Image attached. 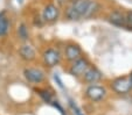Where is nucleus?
Instances as JSON below:
<instances>
[{"label": "nucleus", "mask_w": 132, "mask_h": 115, "mask_svg": "<svg viewBox=\"0 0 132 115\" xmlns=\"http://www.w3.org/2000/svg\"><path fill=\"white\" fill-rule=\"evenodd\" d=\"M84 95L91 102H101L106 98L108 90L102 85L92 84V85H88V87L85 88Z\"/></svg>", "instance_id": "obj_3"}, {"label": "nucleus", "mask_w": 132, "mask_h": 115, "mask_svg": "<svg viewBox=\"0 0 132 115\" xmlns=\"http://www.w3.org/2000/svg\"><path fill=\"white\" fill-rule=\"evenodd\" d=\"M23 77L28 83L33 84V85L43 83L46 79L45 71L39 68H33V66H27L23 69Z\"/></svg>", "instance_id": "obj_6"}, {"label": "nucleus", "mask_w": 132, "mask_h": 115, "mask_svg": "<svg viewBox=\"0 0 132 115\" xmlns=\"http://www.w3.org/2000/svg\"><path fill=\"white\" fill-rule=\"evenodd\" d=\"M101 9L97 0H72L65 9V18L70 21L81 19H90L95 16Z\"/></svg>", "instance_id": "obj_1"}, {"label": "nucleus", "mask_w": 132, "mask_h": 115, "mask_svg": "<svg viewBox=\"0 0 132 115\" xmlns=\"http://www.w3.org/2000/svg\"><path fill=\"white\" fill-rule=\"evenodd\" d=\"M61 59H62V54L57 48L49 47L46 48L42 53V62L47 68L52 69L55 68L56 65L60 64Z\"/></svg>", "instance_id": "obj_4"}, {"label": "nucleus", "mask_w": 132, "mask_h": 115, "mask_svg": "<svg viewBox=\"0 0 132 115\" xmlns=\"http://www.w3.org/2000/svg\"><path fill=\"white\" fill-rule=\"evenodd\" d=\"M125 18H126L127 29H132V11H126L125 12Z\"/></svg>", "instance_id": "obj_15"}, {"label": "nucleus", "mask_w": 132, "mask_h": 115, "mask_svg": "<svg viewBox=\"0 0 132 115\" xmlns=\"http://www.w3.org/2000/svg\"><path fill=\"white\" fill-rule=\"evenodd\" d=\"M129 78H130V80H131V84H132V71H131V73L129 75Z\"/></svg>", "instance_id": "obj_16"}, {"label": "nucleus", "mask_w": 132, "mask_h": 115, "mask_svg": "<svg viewBox=\"0 0 132 115\" xmlns=\"http://www.w3.org/2000/svg\"><path fill=\"white\" fill-rule=\"evenodd\" d=\"M22 1H23V0H18V3H19V4H21Z\"/></svg>", "instance_id": "obj_17"}, {"label": "nucleus", "mask_w": 132, "mask_h": 115, "mask_svg": "<svg viewBox=\"0 0 132 115\" xmlns=\"http://www.w3.org/2000/svg\"><path fill=\"white\" fill-rule=\"evenodd\" d=\"M108 21L111 25L116 26L118 28H126L127 29L125 12H123L120 9H115V11H112V12H110V14L108 15Z\"/></svg>", "instance_id": "obj_10"}, {"label": "nucleus", "mask_w": 132, "mask_h": 115, "mask_svg": "<svg viewBox=\"0 0 132 115\" xmlns=\"http://www.w3.org/2000/svg\"><path fill=\"white\" fill-rule=\"evenodd\" d=\"M60 18V8L55 4H48L42 9V20L43 22L52 23Z\"/></svg>", "instance_id": "obj_9"}, {"label": "nucleus", "mask_w": 132, "mask_h": 115, "mask_svg": "<svg viewBox=\"0 0 132 115\" xmlns=\"http://www.w3.org/2000/svg\"><path fill=\"white\" fill-rule=\"evenodd\" d=\"M16 34H18V37L19 40L22 41L23 43L27 42L29 40V30H28V27L25 22H21L20 25L18 26V29H16Z\"/></svg>", "instance_id": "obj_12"}, {"label": "nucleus", "mask_w": 132, "mask_h": 115, "mask_svg": "<svg viewBox=\"0 0 132 115\" xmlns=\"http://www.w3.org/2000/svg\"><path fill=\"white\" fill-rule=\"evenodd\" d=\"M37 92H39V94H40V97L42 98V99H45L46 101H48L49 102L50 100H52V93H49L46 88H43V90H36Z\"/></svg>", "instance_id": "obj_14"}, {"label": "nucleus", "mask_w": 132, "mask_h": 115, "mask_svg": "<svg viewBox=\"0 0 132 115\" xmlns=\"http://www.w3.org/2000/svg\"><path fill=\"white\" fill-rule=\"evenodd\" d=\"M90 65L91 64H90L89 59L87 57H84V56H82L81 58L70 63L68 72H69V75H71L75 78H82V76L84 75V72L88 70V68Z\"/></svg>", "instance_id": "obj_5"}, {"label": "nucleus", "mask_w": 132, "mask_h": 115, "mask_svg": "<svg viewBox=\"0 0 132 115\" xmlns=\"http://www.w3.org/2000/svg\"><path fill=\"white\" fill-rule=\"evenodd\" d=\"M110 87H111V90L116 94L125 95V94H129L132 91V84L129 76H120V77H117L113 80H111Z\"/></svg>", "instance_id": "obj_2"}, {"label": "nucleus", "mask_w": 132, "mask_h": 115, "mask_svg": "<svg viewBox=\"0 0 132 115\" xmlns=\"http://www.w3.org/2000/svg\"><path fill=\"white\" fill-rule=\"evenodd\" d=\"M63 56H64L65 60L71 63V62H74V60H76V59L82 57L83 51H82L80 45L76 44V43H68L64 48Z\"/></svg>", "instance_id": "obj_8"}, {"label": "nucleus", "mask_w": 132, "mask_h": 115, "mask_svg": "<svg viewBox=\"0 0 132 115\" xmlns=\"http://www.w3.org/2000/svg\"><path fill=\"white\" fill-rule=\"evenodd\" d=\"M103 79V73L100 71V69L96 68L95 65H90L88 70L82 76L83 83L87 85H92V84H97Z\"/></svg>", "instance_id": "obj_7"}, {"label": "nucleus", "mask_w": 132, "mask_h": 115, "mask_svg": "<svg viewBox=\"0 0 132 115\" xmlns=\"http://www.w3.org/2000/svg\"><path fill=\"white\" fill-rule=\"evenodd\" d=\"M11 28L10 20L6 18L5 15H0V37H4L8 34Z\"/></svg>", "instance_id": "obj_13"}, {"label": "nucleus", "mask_w": 132, "mask_h": 115, "mask_svg": "<svg viewBox=\"0 0 132 115\" xmlns=\"http://www.w3.org/2000/svg\"><path fill=\"white\" fill-rule=\"evenodd\" d=\"M19 56H20V58L22 60L30 63L33 60H35V58H36V51H35L34 47L32 44L25 42L19 48Z\"/></svg>", "instance_id": "obj_11"}]
</instances>
